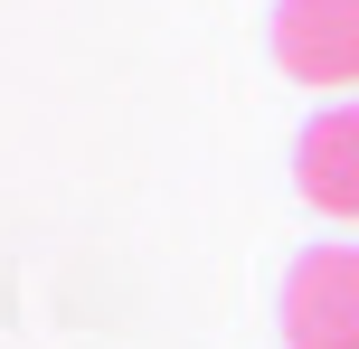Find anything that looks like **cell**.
<instances>
[{
	"label": "cell",
	"instance_id": "obj_1",
	"mask_svg": "<svg viewBox=\"0 0 359 349\" xmlns=\"http://www.w3.org/2000/svg\"><path fill=\"white\" fill-rule=\"evenodd\" d=\"M284 349H359V245H312L284 274Z\"/></svg>",
	"mask_w": 359,
	"mask_h": 349
},
{
	"label": "cell",
	"instance_id": "obj_2",
	"mask_svg": "<svg viewBox=\"0 0 359 349\" xmlns=\"http://www.w3.org/2000/svg\"><path fill=\"white\" fill-rule=\"evenodd\" d=\"M274 66L293 85H359V0H274Z\"/></svg>",
	"mask_w": 359,
	"mask_h": 349
},
{
	"label": "cell",
	"instance_id": "obj_3",
	"mask_svg": "<svg viewBox=\"0 0 359 349\" xmlns=\"http://www.w3.org/2000/svg\"><path fill=\"white\" fill-rule=\"evenodd\" d=\"M293 189L322 218H359V104H322L293 142Z\"/></svg>",
	"mask_w": 359,
	"mask_h": 349
}]
</instances>
